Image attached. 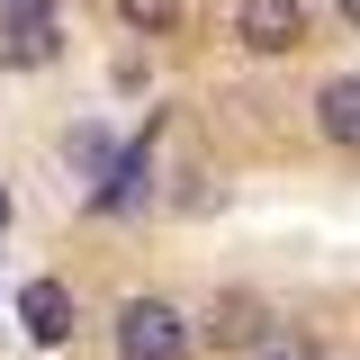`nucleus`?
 Segmentation results:
<instances>
[{
	"label": "nucleus",
	"instance_id": "2",
	"mask_svg": "<svg viewBox=\"0 0 360 360\" xmlns=\"http://www.w3.org/2000/svg\"><path fill=\"white\" fill-rule=\"evenodd\" d=\"M234 37L252 45V54H288V45L307 37V9L297 0H243L234 9Z\"/></svg>",
	"mask_w": 360,
	"mask_h": 360
},
{
	"label": "nucleus",
	"instance_id": "8",
	"mask_svg": "<svg viewBox=\"0 0 360 360\" xmlns=\"http://www.w3.org/2000/svg\"><path fill=\"white\" fill-rule=\"evenodd\" d=\"M72 162H82V172H108V135L82 127V135H72Z\"/></svg>",
	"mask_w": 360,
	"mask_h": 360
},
{
	"label": "nucleus",
	"instance_id": "12",
	"mask_svg": "<svg viewBox=\"0 0 360 360\" xmlns=\"http://www.w3.org/2000/svg\"><path fill=\"white\" fill-rule=\"evenodd\" d=\"M0 225H9V189H0Z\"/></svg>",
	"mask_w": 360,
	"mask_h": 360
},
{
	"label": "nucleus",
	"instance_id": "11",
	"mask_svg": "<svg viewBox=\"0 0 360 360\" xmlns=\"http://www.w3.org/2000/svg\"><path fill=\"white\" fill-rule=\"evenodd\" d=\"M333 9H342V18H352V27H360V0H333Z\"/></svg>",
	"mask_w": 360,
	"mask_h": 360
},
{
	"label": "nucleus",
	"instance_id": "1",
	"mask_svg": "<svg viewBox=\"0 0 360 360\" xmlns=\"http://www.w3.org/2000/svg\"><path fill=\"white\" fill-rule=\"evenodd\" d=\"M189 315L172 297H127L117 307V360H189Z\"/></svg>",
	"mask_w": 360,
	"mask_h": 360
},
{
	"label": "nucleus",
	"instance_id": "6",
	"mask_svg": "<svg viewBox=\"0 0 360 360\" xmlns=\"http://www.w3.org/2000/svg\"><path fill=\"white\" fill-rule=\"evenodd\" d=\"M207 342H225V352L262 342V307H252V297H217V324H207Z\"/></svg>",
	"mask_w": 360,
	"mask_h": 360
},
{
	"label": "nucleus",
	"instance_id": "4",
	"mask_svg": "<svg viewBox=\"0 0 360 360\" xmlns=\"http://www.w3.org/2000/svg\"><path fill=\"white\" fill-rule=\"evenodd\" d=\"M315 127H324V144L360 153V72H342V82L315 90Z\"/></svg>",
	"mask_w": 360,
	"mask_h": 360
},
{
	"label": "nucleus",
	"instance_id": "7",
	"mask_svg": "<svg viewBox=\"0 0 360 360\" xmlns=\"http://www.w3.org/2000/svg\"><path fill=\"white\" fill-rule=\"evenodd\" d=\"M180 9H189V0H117V18H127V27H144V37H162Z\"/></svg>",
	"mask_w": 360,
	"mask_h": 360
},
{
	"label": "nucleus",
	"instance_id": "3",
	"mask_svg": "<svg viewBox=\"0 0 360 360\" xmlns=\"http://www.w3.org/2000/svg\"><path fill=\"white\" fill-rule=\"evenodd\" d=\"M54 18H18V9H0V63L9 72H37V63H54Z\"/></svg>",
	"mask_w": 360,
	"mask_h": 360
},
{
	"label": "nucleus",
	"instance_id": "9",
	"mask_svg": "<svg viewBox=\"0 0 360 360\" xmlns=\"http://www.w3.org/2000/svg\"><path fill=\"white\" fill-rule=\"evenodd\" d=\"M0 9H18V18H54L63 0H0Z\"/></svg>",
	"mask_w": 360,
	"mask_h": 360
},
{
	"label": "nucleus",
	"instance_id": "5",
	"mask_svg": "<svg viewBox=\"0 0 360 360\" xmlns=\"http://www.w3.org/2000/svg\"><path fill=\"white\" fill-rule=\"evenodd\" d=\"M18 324H27L37 342H63V333H72V288H63V279H37V288L18 297Z\"/></svg>",
	"mask_w": 360,
	"mask_h": 360
},
{
	"label": "nucleus",
	"instance_id": "10",
	"mask_svg": "<svg viewBox=\"0 0 360 360\" xmlns=\"http://www.w3.org/2000/svg\"><path fill=\"white\" fill-rule=\"evenodd\" d=\"M262 360H315V352H307V342H270Z\"/></svg>",
	"mask_w": 360,
	"mask_h": 360
}]
</instances>
